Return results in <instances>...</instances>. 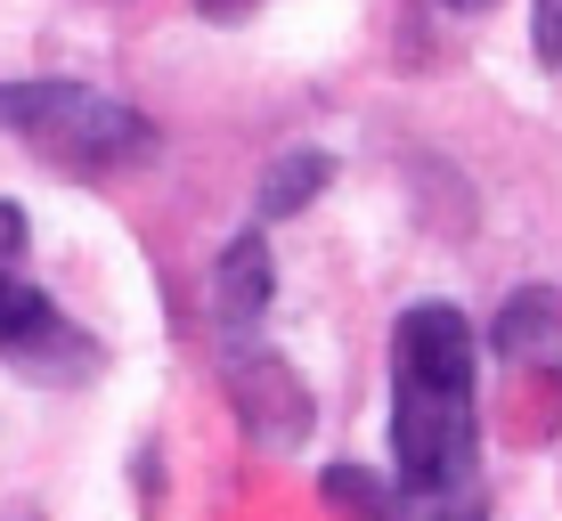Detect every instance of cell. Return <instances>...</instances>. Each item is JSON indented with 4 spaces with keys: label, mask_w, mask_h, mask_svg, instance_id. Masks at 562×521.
Here are the masks:
<instances>
[{
    "label": "cell",
    "mask_w": 562,
    "mask_h": 521,
    "mask_svg": "<svg viewBox=\"0 0 562 521\" xmlns=\"http://www.w3.org/2000/svg\"><path fill=\"white\" fill-rule=\"evenodd\" d=\"M196 9H204V16H221V25H228V16H245L254 0H196Z\"/></svg>",
    "instance_id": "11"
},
{
    "label": "cell",
    "mask_w": 562,
    "mask_h": 521,
    "mask_svg": "<svg viewBox=\"0 0 562 521\" xmlns=\"http://www.w3.org/2000/svg\"><path fill=\"white\" fill-rule=\"evenodd\" d=\"M497 359H562V294H514L490 326Z\"/></svg>",
    "instance_id": "6"
},
{
    "label": "cell",
    "mask_w": 562,
    "mask_h": 521,
    "mask_svg": "<svg viewBox=\"0 0 562 521\" xmlns=\"http://www.w3.org/2000/svg\"><path fill=\"white\" fill-rule=\"evenodd\" d=\"M278 294V269H269V237H237L221 261H212V310H221V335H254V318Z\"/></svg>",
    "instance_id": "5"
},
{
    "label": "cell",
    "mask_w": 562,
    "mask_h": 521,
    "mask_svg": "<svg viewBox=\"0 0 562 521\" xmlns=\"http://www.w3.org/2000/svg\"><path fill=\"white\" fill-rule=\"evenodd\" d=\"M0 359L25 366V375H90L99 351L57 318V302L25 278H0Z\"/></svg>",
    "instance_id": "4"
},
{
    "label": "cell",
    "mask_w": 562,
    "mask_h": 521,
    "mask_svg": "<svg viewBox=\"0 0 562 521\" xmlns=\"http://www.w3.org/2000/svg\"><path fill=\"white\" fill-rule=\"evenodd\" d=\"M0 131L25 139L57 171H82V180L155 156L147 114L106 99V90H82V82H0Z\"/></svg>",
    "instance_id": "2"
},
{
    "label": "cell",
    "mask_w": 562,
    "mask_h": 521,
    "mask_svg": "<svg viewBox=\"0 0 562 521\" xmlns=\"http://www.w3.org/2000/svg\"><path fill=\"white\" fill-rule=\"evenodd\" d=\"M318 489H326V506H342L351 521H408V506H400L375 473H359V465H326Z\"/></svg>",
    "instance_id": "8"
},
{
    "label": "cell",
    "mask_w": 562,
    "mask_h": 521,
    "mask_svg": "<svg viewBox=\"0 0 562 521\" xmlns=\"http://www.w3.org/2000/svg\"><path fill=\"white\" fill-rule=\"evenodd\" d=\"M440 9H497V0H440Z\"/></svg>",
    "instance_id": "12"
},
{
    "label": "cell",
    "mask_w": 562,
    "mask_h": 521,
    "mask_svg": "<svg viewBox=\"0 0 562 521\" xmlns=\"http://www.w3.org/2000/svg\"><path fill=\"white\" fill-rule=\"evenodd\" d=\"M392 473L416 521H490L473 423V326L449 302H416L392 326Z\"/></svg>",
    "instance_id": "1"
},
{
    "label": "cell",
    "mask_w": 562,
    "mask_h": 521,
    "mask_svg": "<svg viewBox=\"0 0 562 521\" xmlns=\"http://www.w3.org/2000/svg\"><path fill=\"white\" fill-rule=\"evenodd\" d=\"M554 66H562V49H554Z\"/></svg>",
    "instance_id": "13"
},
{
    "label": "cell",
    "mask_w": 562,
    "mask_h": 521,
    "mask_svg": "<svg viewBox=\"0 0 562 521\" xmlns=\"http://www.w3.org/2000/svg\"><path fill=\"white\" fill-rule=\"evenodd\" d=\"M554 49H562V0H538V57L554 66Z\"/></svg>",
    "instance_id": "10"
},
{
    "label": "cell",
    "mask_w": 562,
    "mask_h": 521,
    "mask_svg": "<svg viewBox=\"0 0 562 521\" xmlns=\"http://www.w3.org/2000/svg\"><path fill=\"white\" fill-rule=\"evenodd\" d=\"M16 253H25V212L0 204V278H16Z\"/></svg>",
    "instance_id": "9"
},
{
    "label": "cell",
    "mask_w": 562,
    "mask_h": 521,
    "mask_svg": "<svg viewBox=\"0 0 562 521\" xmlns=\"http://www.w3.org/2000/svg\"><path fill=\"white\" fill-rule=\"evenodd\" d=\"M221 383H228V399H237L245 432H254L261 449H302V440H310L302 375L278 351H261L254 335H221Z\"/></svg>",
    "instance_id": "3"
},
{
    "label": "cell",
    "mask_w": 562,
    "mask_h": 521,
    "mask_svg": "<svg viewBox=\"0 0 562 521\" xmlns=\"http://www.w3.org/2000/svg\"><path fill=\"white\" fill-rule=\"evenodd\" d=\"M326 180H335V156H318V147H302V156L269 163V180H261V220H294V212L318 196Z\"/></svg>",
    "instance_id": "7"
}]
</instances>
